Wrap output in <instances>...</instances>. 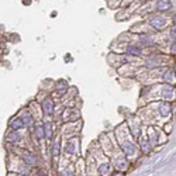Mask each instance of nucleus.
I'll list each match as a JSON object with an SVG mask.
<instances>
[{"label":"nucleus","mask_w":176,"mask_h":176,"mask_svg":"<svg viewBox=\"0 0 176 176\" xmlns=\"http://www.w3.org/2000/svg\"><path fill=\"white\" fill-rule=\"evenodd\" d=\"M23 158H24V161L28 162L30 165H35V162H37V161H35V158H34V156H32L30 152H24Z\"/></svg>","instance_id":"1"},{"label":"nucleus","mask_w":176,"mask_h":176,"mask_svg":"<svg viewBox=\"0 0 176 176\" xmlns=\"http://www.w3.org/2000/svg\"><path fill=\"white\" fill-rule=\"evenodd\" d=\"M44 109H45V113H48V114L52 113V102H51V100H45Z\"/></svg>","instance_id":"2"},{"label":"nucleus","mask_w":176,"mask_h":176,"mask_svg":"<svg viewBox=\"0 0 176 176\" xmlns=\"http://www.w3.org/2000/svg\"><path fill=\"white\" fill-rule=\"evenodd\" d=\"M59 148H61V142H59V141H56L55 145H54V150H52V155L54 156H58L59 155Z\"/></svg>","instance_id":"3"},{"label":"nucleus","mask_w":176,"mask_h":176,"mask_svg":"<svg viewBox=\"0 0 176 176\" xmlns=\"http://www.w3.org/2000/svg\"><path fill=\"white\" fill-rule=\"evenodd\" d=\"M12 126H13V128H14V130L21 128V127H23V121H21L20 118H17V120H14V121L12 123Z\"/></svg>","instance_id":"4"},{"label":"nucleus","mask_w":176,"mask_h":176,"mask_svg":"<svg viewBox=\"0 0 176 176\" xmlns=\"http://www.w3.org/2000/svg\"><path fill=\"white\" fill-rule=\"evenodd\" d=\"M37 134H38V138H42V128L41 127H37Z\"/></svg>","instance_id":"5"},{"label":"nucleus","mask_w":176,"mask_h":176,"mask_svg":"<svg viewBox=\"0 0 176 176\" xmlns=\"http://www.w3.org/2000/svg\"><path fill=\"white\" fill-rule=\"evenodd\" d=\"M130 51H132V54H138L140 50H135V48H130Z\"/></svg>","instance_id":"6"}]
</instances>
